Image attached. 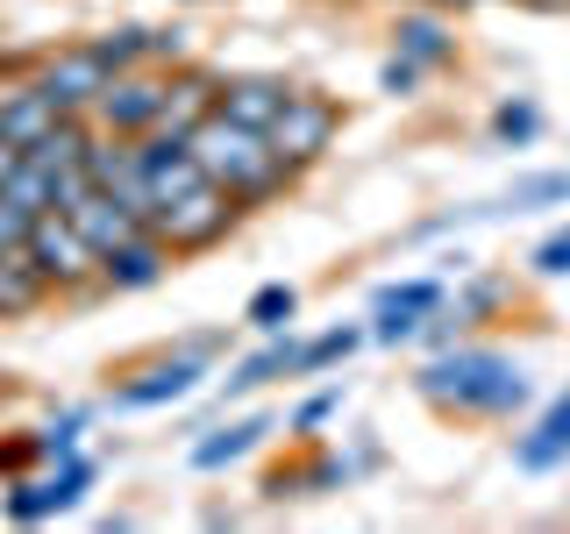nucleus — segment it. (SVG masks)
<instances>
[{
  "mask_svg": "<svg viewBox=\"0 0 570 534\" xmlns=\"http://www.w3.org/2000/svg\"><path fill=\"white\" fill-rule=\"evenodd\" d=\"M513 463H521V471H557V463H570V392H563V399H549L542 421L513 442Z\"/></svg>",
  "mask_w": 570,
  "mask_h": 534,
  "instance_id": "f3484780",
  "label": "nucleus"
},
{
  "mask_svg": "<svg viewBox=\"0 0 570 534\" xmlns=\"http://www.w3.org/2000/svg\"><path fill=\"white\" fill-rule=\"evenodd\" d=\"M186 142H193V157H200V171L214 178V186L236 192L243 214L272 207V200H285V192L299 186V171L272 150V136H264V129H243V121H228L222 107H214V115H207Z\"/></svg>",
  "mask_w": 570,
  "mask_h": 534,
  "instance_id": "f03ea898",
  "label": "nucleus"
},
{
  "mask_svg": "<svg viewBox=\"0 0 570 534\" xmlns=\"http://www.w3.org/2000/svg\"><path fill=\"white\" fill-rule=\"evenodd\" d=\"M150 228L171 243V257H207V249H222L243 228V207H236L228 186H214L207 171H193V178H178L171 192L150 200Z\"/></svg>",
  "mask_w": 570,
  "mask_h": 534,
  "instance_id": "7ed1b4c3",
  "label": "nucleus"
},
{
  "mask_svg": "<svg viewBox=\"0 0 570 534\" xmlns=\"http://www.w3.org/2000/svg\"><path fill=\"white\" fill-rule=\"evenodd\" d=\"M65 221H71V228H79V236H86V243H94V249H100V257H107V249H115V243H129V236H136V228H150V221H142V214H129V207H121V200H115V192H100V186H94V192H86V200H79V207H71V214H65Z\"/></svg>",
  "mask_w": 570,
  "mask_h": 534,
  "instance_id": "dca6fc26",
  "label": "nucleus"
},
{
  "mask_svg": "<svg viewBox=\"0 0 570 534\" xmlns=\"http://www.w3.org/2000/svg\"><path fill=\"white\" fill-rule=\"evenodd\" d=\"M428 8H442V14H463V8H485V0H428Z\"/></svg>",
  "mask_w": 570,
  "mask_h": 534,
  "instance_id": "7c9ffc66",
  "label": "nucleus"
},
{
  "mask_svg": "<svg viewBox=\"0 0 570 534\" xmlns=\"http://www.w3.org/2000/svg\"><path fill=\"white\" fill-rule=\"evenodd\" d=\"M293 356H299V335L293 328H285V335H264V349L243 356V364L222 378V399H249V392H264L272 378H293Z\"/></svg>",
  "mask_w": 570,
  "mask_h": 534,
  "instance_id": "a211bd4d",
  "label": "nucleus"
},
{
  "mask_svg": "<svg viewBox=\"0 0 570 534\" xmlns=\"http://www.w3.org/2000/svg\"><path fill=\"white\" fill-rule=\"evenodd\" d=\"M299 79H285V71H228L222 79V115L243 121V129H272L285 115V100H293Z\"/></svg>",
  "mask_w": 570,
  "mask_h": 534,
  "instance_id": "4468645a",
  "label": "nucleus"
},
{
  "mask_svg": "<svg viewBox=\"0 0 570 534\" xmlns=\"http://www.w3.org/2000/svg\"><path fill=\"white\" fill-rule=\"evenodd\" d=\"M557 200H570V171H534L507 200H492V214H528V207H557Z\"/></svg>",
  "mask_w": 570,
  "mask_h": 534,
  "instance_id": "4be33fe9",
  "label": "nucleus"
},
{
  "mask_svg": "<svg viewBox=\"0 0 570 534\" xmlns=\"http://www.w3.org/2000/svg\"><path fill=\"white\" fill-rule=\"evenodd\" d=\"M228 335L214 328V335H193L186 349H171V356H150L142 370H129L107 399H115V414H157V406H178V399H193L207 378H214V356H222Z\"/></svg>",
  "mask_w": 570,
  "mask_h": 534,
  "instance_id": "20e7f679",
  "label": "nucleus"
},
{
  "mask_svg": "<svg viewBox=\"0 0 570 534\" xmlns=\"http://www.w3.org/2000/svg\"><path fill=\"white\" fill-rule=\"evenodd\" d=\"M94 477H100V463L86 456V449L43 463V471L8 477V485H0V521H8V527H43V521H58V513H71L86 492H94Z\"/></svg>",
  "mask_w": 570,
  "mask_h": 534,
  "instance_id": "39448f33",
  "label": "nucleus"
},
{
  "mask_svg": "<svg viewBox=\"0 0 570 534\" xmlns=\"http://www.w3.org/2000/svg\"><path fill=\"white\" fill-rule=\"evenodd\" d=\"M43 307H58V293H50V278L36 271L29 243L8 249V257H0V320H36Z\"/></svg>",
  "mask_w": 570,
  "mask_h": 534,
  "instance_id": "2eb2a0df",
  "label": "nucleus"
},
{
  "mask_svg": "<svg viewBox=\"0 0 570 534\" xmlns=\"http://www.w3.org/2000/svg\"><path fill=\"white\" fill-rule=\"evenodd\" d=\"M29 228H36V214H29L22 200H8V192H0V257L29 243Z\"/></svg>",
  "mask_w": 570,
  "mask_h": 534,
  "instance_id": "c85d7f7f",
  "label": "nucleus"
},
{
  "mask_svg": "<svg viewBox=\"0 0 570 534\" xmlns=\"http://www.w3.org/2000/svg\"><path fill=\"white\" fill-rule=\"evenodd\" d=\"M450 299V285L442 278H392L371 293V343H385V349H400V343H421V328H428V314Z\"/></svg>",
  "mask_w": 570,
  "mask_h": 534,
  "instance_id": "9d476101",
  "label": "nucleus"
},
{
  "mask_svg": "<svg viewBox=\"0 0 570 534\" xmlns=\"http://www.w3.org/2000/svg\"><path fill=\"white\" fill-rule=\"evenodd\" d=\"M94 427V406H58L43 427H36V442H43V463H58V456H71L79 449V435Z\"/></svg>",
  "mask_w": 570,
  "mask_h": 534,
  "instance_id": "5701e85b",
  "label": "nucleus"
},
{
  "mask_svg": "<svg viewBox=\"0 0 570 534\" xmlns=\"http://www.w3.org/2000/svg\"><path fill=\"white\" fill-rule=\"evenodd\" d=\"M29 257H36V271L50 278V293H58V299H94L100 293V249L86 243L65 214H36Z\"/></svg>",
  "mask_w": 570,
  "mask_h": 534,
  "instance_id": "0eeeda50",
  "label": "nucleus"
},
{
  "mask_svg": "<svg viewBox=\"0 0 570 534\" xmlns=\"http://www.w3.org/2000/svg\"><path fill=\"white\" fill-rule=\"evenodd\" d=\"M264 435H272V414L222 421L214 435H200V442H193V471H228V463H243L249 449H264Z\"/></svg>",
  "mask_w": 570,
  "mask_h": 534,
  "instance_id": "6ab92c4d",
  "label": "nucleus"
},
{
  "mask_svg": "<svg viewBox=\"0 0 570 534\" xmlns=\"http://www.w3.org/2000/svg\"><path fill=\"white\" fill-rule=\"evenodd\" d=\"M343 399H350L343 378H335V385H321V392H307V399L293 406V435H314L321 421H335V414H343Z\"/></svg>",
  "mask_w": 570,
  "mask_h": 534,
  "instance_id": "a878e982",
  "label": "nucleus"
},
{
  "mask_svg": "<svg viewBox=\"0 0 570 534\" xmlns=\"http://www.w3.org/2000/svg\"><path fill=\"white\" fill-rule=\"evenodd\" d=\"M392 50L414 58L421 71H450L456 65V14L428 8V0H406L400 22H392Z\"/></svg>",
  "mask_w": 570,
  "mask_h": 534,
  "instance_id": "f8f14e48",
  "label": "nucleus"
},
{
  "mask_svg": "<svg viewBox=\"0 0 570 534\" xmlns=\"http://www.w3.org/2000/svg\"><path fill=\"white\" fill-rule=\"evenodd\" d=\"M94 129L107 136H121V142H136V136H150L157 121H165V65H136V71H115L107 79V93L94 100Z\"/></svg>",
  "mask_w": 570,
  "mask_h": 534,
  "instance_id": "1a4fd4ad",
  "label": "nucleus"
},
{
  "mask_svg": "<svg viewBox=\"0 0 570 534\" xmlns=\"http://www.w3.org/2000/svg\"><path fill=\"white\" fill-rule=\"evenodd\" d=\"M371 343L364 320H343V328H321V335H299V356H293V378H328L335 364H350L356 349Z\"/></svg>",
  "mask_w": 570,
  "mask_h": 534,
  "instance_id": "aec40b11",
  "label": "nucleus"
},
{
  "mask_svg": "<svg viewBox=\"0 0 570 534\" xmlns=\"http://www.w3.org/2000/svg\"><path fill=\"white\" fill-rule=\"evenodd\" d=\"M528 271H534V278H570V221L557 228V236H542V243H534Z\"/></svg>",
  "mask_w": 570,
  "mask_h": 534,
  "instance_id": "bb28decb",
  "label": "nucleus"
},
{
  "mask_svg": "<svg viewBox=\"0 0 570 534\" xmlns=\"http://www.w3.org/2000/svg\"><path fill=\"white\" fill-rule=\"evenodd\" d=\"M414 399L450 421H513L528 406V370L492 343H442L414 370Z\"/></svg>",
  "mask_w": 570,
  "mask_h": 534,
  "instance_id": "f257e3e1",
  "label": "nucleus"
},
{
  "mask_svg": "<svg viewBox=\"0 0 570 534\" xmlns=\"http://www.w3.org/2000/svg\"><path fill=\"white\" fill-rule=\"evenodd\" d=\"M107 79H115V65L100 58L94 36L58 43V50H36V86L50 93V107H58V115H94V100L107 93Z\"/></svg>",
  "mask_w": 570,
  "mask_h": 534,
  "instance_id": "6e6552de",
  "label": "nucleus"
},
{
  "mask_svg": "<svg viewBox=\"0 0 570 534\" xmlns=\"http://www.w3.org/2000/svg\"><path fill=\"white\" fill-rule=\"evenodd\" d=\"M22 471H43V442H36V427H8L0 435V485Z\"/></svg>",
  "mask_w": 570,
  "mask_h": 534,
  "instance_id": "393cba45",
  "label": "nucleus"
},
{
  "mask_svg": "<svg viewBox=\"0 0 570 534\" xmlns=\"http://www.w3.org/2000/svg\"><path fill=\"white\" fill-rule=\"evenodd\" d=\"M421 79H428V71H421L414 58H400V50H392V58L379 65V93H392V100H406V93H414Z\"/></svg>",
  "mask_w": 570,
  "mask_h": 534,
  "instance_id": "cd10ccee",
  "label": "nucleus"
},
{
  "mask_svg": "<svg viewBox=\"0 0 570 534\" xmlns=\"http://www.w3.org/2000/svg\"><path fill=\"white\" fill-rule=\"evenodd\" d=\"M193 8H207V0H193Z\"/></svg>",
  "mask_w": 570,
  "mask_h": 534,
  "instance_id": "2f4dec72",
  "label": "nucleus"
},
{
  "mask_svg": "<svg viewBox=\"0 0 570 534\" xmlns=\"http://www.w3.org/2000/svg\"><path fill=\"white\" fill-rule=\"evenodd\" d=\"M22 157H29V150H22V142H8V136H0V192H8V186H14V171H22Z\"/></svg>",
  "mask_w": 570,
  "mask_h": 534,
  "instance_id": "c756f323",
  "label": "nucleus"
},
{
  "mask_svg": "<svg viewBox=\"0 0 570 534\" xmlns=\"http://www.w3.org/2000/svg\"><path fill=\"white\" fill-rule=\"evenodd\" d=\"M542 136V107L534 100H499L492 107V142H507V150H521V142Z\"/></svg>",
  "mask_w": 570,
  "mask_h": 534,
  "instance_id": "b1692460",
  "label": "nucleus"
},
{
  "mask_svg": "<svg viewBox=\"0 0 570 534\" xmlns=\"http://www.w3.org/2000/svg\"><path fill=\"white\" fill-rule=\"evenodd\" d=\"M222 79L228 71H214V65H200V58H186V65H171L165 71V121L157 129H200V121L222 107Z\"/></svg>",
  "mask_w": 570,
  "mask_h": 534,
  "instance_id": "ddd939ff",
  "label": "nucleus"
},
{
  "mask_svg": "<svg viewBox=\"0 0 570 534\" xmlns=\"http://www.w3.org/2000/svg\"><path fill=\"white\" fill-rule=\"evenodd\" d=\"M272 150L293 165L299 178H307L321 157L335 150V136H343V100L335 93H321V86H293V100H285V115L272 121Z\"/></svg>",
  "mask_w": 570,
  "mask_h": 534,
  "instance_id": "423d86ee",
  "label": "nucleus"
},
{
  "mask_svg": "<svg viewBox=\"0 0 570 534\" xmlns=\"http://www.w3.org/2000/svg\"><path fill=\"white\" fill-rule=\"evenodd\" d=\"M243 320L257 335H285L299 320V285H285V278H272V285H257V293L243 299Z\"/></svg>",
  "mask_w": 570,
  "mask_h": 534,
  "instance_id": "412c9836",
  "label": "nucleus"
},
{
  "mask_svg": "<svg viewBox=\"0 0 570 534\" xmlns=\"http://www.w3.org/2000/svg\"><path fill=\"white\" fill-rule=\"evenodd\" d=\"M171 243L157 236V228H136L129 243H115L100 257V293H150V285L171 278Z\"/></svg>",
  "mask_w": 570,
  "mask_h": 534,
  "instance_id": "9b49d317",
  "label": "nucleus"
}]
</instances>
